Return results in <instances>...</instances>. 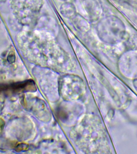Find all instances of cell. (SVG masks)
I'll use <instances>...</instances> for the list:
<instances>
[{"label": "cell", "mask_w": 137, "mask_h": 154, "mask_svg": "<svg viewBox=\"0 0 137 154\" xmlns=\"http://www.w3.org/2000/svg\"><path fill=\"white\" fill-rule=\"evenodd\" d=\"M36 42V55L41 66L62 70L72 63L68 54L49 34L41 32Z\"/></svg>", "instance_id": "6da1fadb"}, {"label": "cell", "mask_w": 137, "mask_h": 154, "mask_svg": "<svg viewBox=\"0 0 137 154\" xmlns=\"http://www.w3.org/2000/svg\"><path fill=\"white\" fill-rule=\"evenodd\" d=\"M118 19L114 17H108L102 19L97 25L98 37L105 43L113 44L122 37L123 29Z\"/></svg>", "instance_id": "7a4b0ae2"}, {"label": "cell", "mask_w": 137, "mask_h": 154, "mask_svg": "<svg viewBox=\"0 0 137 154\" xmlns=\"http://www.w3.org/2000/svg\"><path fill=\"white\" fill-rule=\"evenodd\" d=\"M59 87L62 97L66 100H72L80 97L85 85L80 77L67 74L62 76L60 79Z\"/></svg>", "instance_id": "3957f363"}, {"label": "cell", "mask_w": 137, "mask_h": 154, "mask_svg": "<svg viewBox=\"0 0 137 154\" xmlns=\"http://www.w3.org/2000/svg\"><path fill=\"white\" fill-rule=\"evenodd\" d=\"M61 12L63 17L68 19H72L76 15L75 8L70 4H66L62 6Z\"/></svg>", "instance_id": "277c9868"}, {"label": "cell", "mask_w": 137, "mask_h": 154, "mask_svg": "<svg viewBox=\"0 0 137 154\" xmlns=\"http://www.w3.org/2000/svg\"><path fill=\"white\" fill-rule=\"evenodd\" d=\"M28 148V146L26 144H20L18 145L16 147V150L18 151H20V150H27Z\"/></svg>", "instance_id": "5b68a950"}, {"label": "cell", "mask_w": 137, "mask_h": 154, "mask_svg": "<svg viewBox=\"0 0 137 154\" xmlns=\"http://www.w3.org/2000/svg\"><path fill=\"white\" fill-rule=\"evenodd\" d=\"M15 55L11 54V55H8V57H7V60L10 63H12L15 62Z\"/></svg>", "instance_id": "8992f818"}]
</instances>
